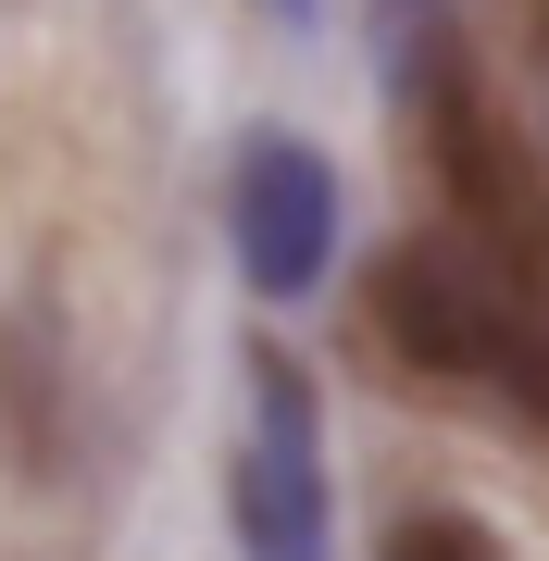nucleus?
I'll list each match as a JSON object with an SVG mask.
<instances>
[{"label": "nucleus", "instance_id": "nucleus-1", "mask_svg": "<svg viewBox=\"0 0 549 561\" xmlns=\"http://www.w3.org/2000/svg\"><path fill=\"white\" fill-rule=\"evenodd\" d=\"M375 337L412 362V375H462V387H500L512 412L549 437V324L512 300V287H488L462 250L437 238H400L375 262Z\"/></svg>", "mask_w": 549, "mask_h": 561}, {"label": "nucleus", "instance_id": "nucleus-2", "mask_svg": "<svg viewBox=\"0 0 549 561\" xmlns=\"http://www.w3.org/2000/svg\"><path fill=\"white\" fill-rule=\"evenodd\" d=\"M412 113H425V150H437L462 225L512 262V275H549V201H537L525 150H512V125L488 113V88H474V62H462L449 25H437V38H412Z\"/></svg>", "mask_w": 549, "mask_h": 561}, {"label": "nucleus", "instance_id": "nucleus-3", "mask_svg": "<svg viewBox=\"0 0 549 561\" xmlns=\"http://www.w3.org/2000/svg\"><path fill=\"white\" fill-rule=\"evenodd\" d=\"M250 387H263V424H250L238 474H225V512H238L250 561H325V474H312V387L287 350H250Z\"/></svg>", "mask_w": 549, "mask_h": 561}, {"label": "nucleus", "instance_id": "nucleus-4", "mask_svg": "<svg viewBox=\"0 0 549 561\" xmlns=\"http://www.w3.org/2000/svg\"><path fill=\"white\" fill-rule=\"evenodd\" d=\"M225 225H238V275L263 287V300H300V287H325V262H338V175L300 138L263 125V138H238Z\"/></svg>", "mask_w": 549, "mask_h": 561}, {"label": "nucleus", "instance_id": "nucleus-5", "mask_svg": "<svg viewBox=\"0 0 549 561\" xmlns=\"http://www.w3.org/2000/svg\"><path fill=\"white\" fill-rule=\"evenodd\" d=\"M375 561H500V537H488L474 512H400Z\"/></svg>", "mask_w": 549, "mask_h": 561}]
</instances>
